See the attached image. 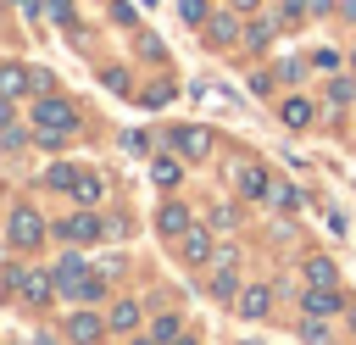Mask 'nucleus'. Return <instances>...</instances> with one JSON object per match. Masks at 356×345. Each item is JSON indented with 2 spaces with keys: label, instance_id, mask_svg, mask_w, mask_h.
Wrapping results in <instances>:
<instances>
[{
  "label": "nucleus",
  "instance_id": "obj_15",
  "mask_svg": "<svg viewBox=\"0 0 356 345\" xmlns=\"http://www.w3.org/2000/svg\"><path fill=\"white\" fill-rule=\"evenodd\" d=\"M206 33H211V45H234V39H239V17H234V11H217V17L206 22Z\"/></svg>",
  "mask_w": 356,
  "mask_h": 345
},
{
  "label": "nucleus",
  "instance_id": "obj_27",
  "mask_svg": "<svg viewBox=\"0 0 356 345\" xmlns=\"http://www.w3.org/2000/svg\"><path fill=\"white\" fill-rule=\"evenodd\" d=\"M44 11H50V22L72 28V0H44Z\"/></svg>",
  "mask_w": 356,
  "mask_h": 345
},
{
  "label": "nucleus",
  "instance_id": "obj_14",
  "mask_svg": "<svg viewBox=\"0 0 356 345\" xmlns=\"http://www.w3.org/2000/svg\"><path fill=\"white\" fill-rule=\"evenodd\" d=\"M211 256H217V250H211V234H206V228H189V234H184V262L200 267V262H211Z\"/></svg>",
  "mask_w": 356,
  "mask_h": 345
},
{
  "label": "nucleus",
  "instance_id": "obj_8",
  "mask_svg": "<svg viewBox=\"0 0 356 345\" xmlns=\"http://www.w3.org/2000/svg\"><path fill=\"white\" fill-rule=\"evenodd\" d=\"M172 150L189 156V161H200V156L211 150V134H206V128H172Z\"/></svg>",
  "mask_w": 356,
  "mask_h": 345
},
{
  "label": "nucleus",
  "instance_id": "obj_20",
  "mask_svg": "<svg viewBox=\"0 0 356 345\" xmlns=\"http://www.w3.org/2000/svg\"><path fill=\"white\" fill-rule=\"evenodd\" d=\"M267 200H273L278 211H295V206H300V189H295V184H267Z\"/></svg>",
  "mask_w": 356,
  "mask_h": 345
},
{
  "label": "nucleus",
  "instance_id": "obj_17",
  "mask_svg": "<svg viewBox=\"0 0 356 345\" xmlns=\"http://www.w3.org/2000/svg\"><path fill=\"white\" fill-rule=\"evenodd\" d=\"M61 295H67V300H100V295H106V273H83V278H78L72 289H61Z\"/></svg>",
  "mask_w": 356,
  "mask_h": 345
},
{
  "label": "nucleus",
  "instance_id": "obj_7",
  "mask_svg": "<svg viewBox=\"0 0 356 345\" xmlns=\"http://www.w3.org/2000/svg\"><path fill=\"white\" fill-rule=\"evenodd\" d=\"M100 334H106V317H95V312H72L67 317V339L72 345H95Z\"/></svg>",
  "mask_w": 356,
  "mask_h": 345
},
{
  "label": "nucleus",
  "instance_id": "obj_32",
  "mask_svg": "<svg viewBox=\"0 0 356 345\" xmlns=\"http://www.w3.org/2000/svg\"><path fill=\"white\" fill-rule=\"evenodd\" d=\"M312 67H334L339 72V50H312Z\"/></svg>",
  "mask_w": 356,
  "mask_h": 345
},
{
  "label": "nucleus",
  "instance_id": "obj_28",
  "mask_svg": "<svg viewBox=\"0 0 356 345\" xmlns=\"http://www.w3.org/2000/svg\"><path fill=\"white\" fill-rule=\"evenodd\" d=\"M178 11H184V22H206V0H178Z\"/></svg>",
  "mask_w": 356,
  "mask_h": 345
},
{
  "label": "nucleus",
  "instance_id": "obj_24",
  "mask_svg": "<svg viewBox=\"0 0 356 345\" xmlns=\"http://www.w3.org/2000/svg\"><path fill=\"white\" fill-rule=\"evenodd\" d=\"M300 339H306V345H328V328H323V317H306V323H300Z\"/></svg>",
  "mask_w": 356,
  "mask_h": 345
},
{
  "label": "nucleus",
  "instance_id": "obj_23",
  "mask_svg": "<svg viewBox=\"0 0 356 345\" xmlns=\"http://www.w3.org/2000/svg\"><path fill=\"white\" fill-rule=\"evenodd\" d=\"M273 28H278V22H267V17H261V22H250V33H245V45H250V50H261V45L273 39Z\"/></svg>",
  "mask_w": 356,
  "mask_h": 345
},
{
  "label": "nucleus",
  "instance_id": "obj_39",
  "mask_svg": "<svg viewBox=\"0 0 356 345\" xmlns=\"http://www.w3.org/2000/svg\"><path fill=\"white\" fill-rule=\"evenodd\" d=\"M134 345H156V339H150V334H145V339H134Z\"/></svg>",
  "mask_w": 356,
  "mask_h": 345
},
{
  "label": "nucleus",
  "instance_id": "obj_12",
  "mask_svg": "<svg viewBox=\"0 0 356 345\" xmlns=\"http://www.w3.org/2000/svg\"><path fill=\"white\" fill-rule=\"evenodd\" d=\"M106 328H111V334H134V328H139V300H111Z\"/></svg>",
  "mask_w": 356,
  "mask_h": 345
},
{
  "label": "nucleus",
  "instance_id": "obj_33",
  "mask_svg": "<svg viewBox=\"0 0 356 345\" xmlns=\"http://www.w3.org/2000/svg\"><path fill=\"white\" fill-rule=\"evenodd\" d=\"M22 145H28V134H22V128H11V122H6V150H22Z\"/></svg>",
  "mask_w": 356,
  "mask_h": 345
},
{
  "label": "nucleus",
  "instance_id": "obj_2",
  "mask_svg": "<svg viewBox=\"0 0 356 345\" xmlns=\"http://www.w3.org/2000/svg\"><path fill=\"white\" fill-rule=\"evenodd\" d=\"M100 234H106V228H100L95 211H72V217L56 223V239H67V245H89V239H100Z\"/></svg>",
  "mask_w": 356,
  "mask_h": 345
},
{
  "label": "nucleus",
  "instance_id": "obj_37",
  "mask_svg": "<svg viewBox=\"0 0 356 345\" xmlns=\"http://www.w3.org/2000/svg\"><path fill=\"white\" fill-rule=\"evenodd\" d=\"M228 6H245V11H250V6H256V0H228Z\"/></svg>",
  "mask_w": 356,
  "mask_h": 345
},
{
  "label": "nucleus",
  "instance_id": "obj_31",
  "mask_svg": "<svg viewBox=\"0 0 356 345\" xmlns=\"http://www.w3.org/2000/svg\"><path fill=\"white\" fill-rule=\"evenodd\" d=\"M111 22H122V28H128V22H134V6H128V0H111Z\"/></svg>",
  "mask_w": 356,
  "mask_h": 345
},
{
  "label": "nucleus",
  "instance_id": "obj_13",
  "mask_svg": "<svg viewBox=\"0 0 356 345\" xmlns=\"http://www.w3.org/2000/svg\"><path fill=\"white\" fill-rule=\"evenodd\" d=\"M22 89H33V72H28V67H17V61H6V67H0V95H6V100H17Z\"/></svg>",
  "mask_w": 356,
  "mask_h": 345
},
{
  "label": "nucleus",
  "instance_id": "obj_22",
  "mask_svg": "<svg viewBox=\"0 0 356 345\" xmlns=\"http://www.w3.org/2000/svg\"><path fill=\"white\" fill-rule=\"evenodd\" d=\"M150 178H156L161 189H172V184H178V161H167V156H156V161H150Z\"/></svg>",
  "mask_w": 356,
  "mask_h": 345
},
{
  "label": "nucleus",
  "instance_id": "obj_19",
  "mask_svg": "<svg viewBox=\"0 0 356 345\" xmlns=\"http://www.w3.org/2000/svg\"><path fill=\"white\" fill-rule=\"evenodd\" d=\"M178 334H184V323H178V317H172V312H161V317H156V323H150V339H156V345H172V339H178Z\"/></svg>",
  "mask_w": 356,
  "mask_h": 345
},
{
  "label": "nucleus",
  "instance_id": "obj_40",
  "mask_svg": "<svg viewBox=\"0 0 356 345\" xmlns=\"http://www.w3.org/2000/svg\"><path fill=\"white\" fill-rule=\"evenodd\" d=\"M239 345H256V339H239Z\"/></svg>",
  "mask_w": 356,
  "mask_h": 345
},
{
  "label": "nucleus",
  "instance_id": "obj_25",
  "mask_svg": "<svg viewBox=\"0 0 356 345\" xmlns=\"http://www.w3.org/2000/svg\"><path fill=\"white\" fill-rule=\"evenodd\" d=\"M350 95H356L350 78H334V83H328V106H350Z\"/></svg>",
  "mask_w": 356,
  "mask_h": 345
},
{
  "label": "nucleus",
  "instance_id": "obj_3",
  "mask_svg": "<svg viewBox=\"0 0 356 345\" xmlns=\"http://www.w3.org/2000/svg\"><path fill=\"white\" fill-rule=\"evenodd\" d=\"M300 306H306V317H339L345 312V295H339V284H312L300 295Z\"/></svg>",
  "mask_w": 356,
  "mask_h": 345
},
{
  "label": "nucleus",
  "instance_id": "obj_41",
  "mask_svg": "<svg viewBox=\"0 0 356 345\" xmlns=\"http://www.w3.org/2000/svg\"><path fill=\"white\" fill-rule=\"evenodd\" d=\"M350 67H356V56H350Z\"/></svg>",
  "mask_w": 356,
  "mask_h": 345
},
{
  "label": "nucleus",
  "instance_id": "obj_36",
  "mask_svg": "<svg viewBox=\"0 0 356 345\" xmlns=\"http://www.w3.org/2000/svg\"><path fill=\"white\" fill-rule=\"evenodd\" d=\"M172 345H195V339H189V334H178V339H172Z\"/></svg>",
  "mask_w": 356,
  "mask_h": 345
},
{
  "label": "nucleus",
  "instance_id": "obj_29",
  "mask_svg": "<svg viewBox=\"0 0 356 345\" xmlns=\"http://www.w3.org/2000/svg\"><path fill=\"white\" fill-rule=\"evenodd\" d=\"M100 78H106V89H117V95H122V89H128V72H122V67H106V72H100Z\"/></svg>",
  "mask_w": 356,
  "mask_h": 345
},
{
  "label": "nucleus",
  "instance_id": "obj_4",
  "mask_svg": "<svg viewBox=\"0 0 356 345\" xmlns=\"http://www.w3.org/2000/svg\"><path fill=\"white\" fill-rule=\"evenodd\" d=\"M33 122H39L44 134H67V128H72V106H67V100H56V95H39Z\"/></svg>",
  "mask_w": 356,
  "mask_h": 345
},
{
  "label": "nucleus",
  "instance_id": "obj_5",
  "mask_svg": "<svg viewBox=\"0 0 356 345\" xmlns=\"http://www.w3.org/2000/svg\"><path fill=\"white\" fill-rule=\"evenodd\" d=\"M6 284H17V289H22V300H28V306H44V300H50V295H56V273H11V278H6Z\"/></svg>",
  "mask_w": 356,
  "mask_h": 345
},
{
  "label": "nucleus",
  "instance_id": "obj_38",
  "mask_svg": "<svg viewBox=\"0 0 356 345\" xmlns=\"http://www.w3.org/2000/svg\"><path fill=\"white\" fill-rule=\"evenodd\" d=\"M345 17H356V0H350V6H345Z\"/></svg>",
  "mask_w": 356,
  "mask_h": 345
},
{
  "label": "nucleus",
  "instance_id": "obj_11",
  "mask_svg": "<svg viewBox=\"0 0 356 345\" xmlns=\"http://www.w3.org/2000/svg\"><path fill=\"white\" fill-rule=\"evenodd\" d=\"M239 312H245V317H267V312H273V289H267V284L239 289Z\"/></svg>",
  "mask_w": 356,
  "mask_h": 345
},
{
  "label": "nucleus",
  "instance_id": "obj_21",
  "mask_svg": "<svg viewBox=\"0 0 356 345\" xmlns=\"http://www.w3.org/2000/svg\"><path fill=\"white\" fill-rule=\"evenodd\" d=\"M306 278H312V284H339V273H334L328 256H312V262H306Z\"/></svg>",
  "mask_w": 356,
  "mask_h": 345
},
{
  "label": "nucleus",
  "instance_id": "obj_9",
  "mask_svg": "<svg viewBox=\"0 0 356 345\" xmlns=\"http://www.w3.org/2000/svg\"><path fill=\"white\" fill-rule=\"evenodd\" d=\"M156 228H161L167 239H184V234H189V206H178V200H167V206L156 211Z\"/></svg>",
  "mask_w": 356,
  "mask_h": 345
},
{
  "label": "nucleus",
  "instance_id": "obj_34",
  "mask_svg": "<svg viewBox=\"0 0 356 345\" xmlns=\"http://www.w3.org/2000/svg\"><path fill=\"white\" fill-rule=\"evenodd\" d=\"M11 6H17L22 17H33V11H39V0H11Z\"/></svg>",
  "mask_w": 356,
  "mask_h": 345
},
{
  "label": "nucleus",
  "instance_id": "obj_26",
  "mask_svg": "<svg viewBox=\"0 0 356 345\" xmlns=\"http://www.w3.org/2000/svg\"><path fill=\"white\" fill-rule=\"evenodd\" d=\"M72 178H78V167H50V172H44L50 189H72Z\"/></svg>",
  "mask_w": 356,
  "mask_h": 345
},
{
  "label": "nucleus",
  "instance_id": "obj_16",
  "mask_svg": "<svg viewBox=\"0 0 356 345\" xmlns=\"http://www.w3.org/2000/svg\"><path fill=\"white\" fill-rule=\"evenodd\" d=\"M278 122H284V128H306V122H312V100H300V95H289V100L278 106Z\"/></svg>",
  "mask_w": 356,
  "mask_h": 345
},
{
  "label": "nucleus",
  "instance_id": "obj_6",
  "mask_svg": "<svg viewBox=\"0 0 356 345\" xmlns=\"http://www.w3.org/2000/svg\"><path fill=\"white\" fill-rule=\"evenodd\" d=\"M211 262H217V273H211V295H217V300H234V295H239V278H234V250H217Z\"/></svg>",
  "mask_w": 356,
  "mask_h": 345
},
{
  "label": "nucleus",
  "instance_id": "obj_10",
  "mask_svg": "<svg viewBox=\"0 0 356 345\" xmlns=\"http://www.w3.org/2000/svg\"><path fill=\"white\" fill-rule=\"evenodd\" d=\"M234 184H239V195H250V200H267V184H273V178H267L256 161H245V167L234 172Z\"/></svg>",
  "mask_w": 356,
  "mask_h": 345
},
{
  "label": "nucleus",
  "instance_id": "obj_1",
  "mask_svg": "<svg viewBox=\"0 0 356 345\" xmlns=\"http://www.w3.org/2000/svg\"><path fill=\"white\" fill-rule=\"evenodd\" d=\"M6 234H11V245H17V250H33V245L44 239V223H39V211H33V206H17V211H11V223H6Z\"/></svg>",
  "mask_w": 356,
  "mask_h": 345
},
{
  "label": "nucleus",
  "instance_id": "obj_18",
  "mask_svg": "<svg viewBox=\"0 0 356 345\" xmlns=\"http://www.w3.org/2000/svg\"><path fill=\"white\" fill-rule=\"evenodd\" d=\"M67 195H72V200H78V206H95V200H100V178H95V172H78V178H72V189H67Z\"/></svg>",
  "mask_w": 356,
  "mask_h": 345
},
{
  "label": "nucleus",
  "instance_id": "obj_35",
  "mask_svg": "<svg viewBox=\"0 0 356 345\" xmlns=\"http://www.w3.org/2000/svg\"><path fill=\"white\" fill-rule=\"evenodd\" d=\"M6 122H11V100L0 95V128H6Z\"/></svg>",
  "mask_w": 356,
  "mask_h": 345
},
{
  "label": "nucleus",
  "instance_id": "obj_30",
  "mask_svg": "<svg viewBox=\"0 0 356 345\" xmlns=\"http://www.w3.org/2000/svg\"><path fill=\"white\" fill-rule=\"evenodd\" d=\"M139 100H145V106H167V100H172V89H167V83H156V89H145Z\"/></svg>",
  "mask_w": 356,
  "mask_h": 345
}]
</instances>
